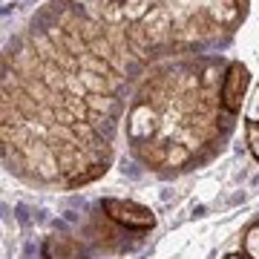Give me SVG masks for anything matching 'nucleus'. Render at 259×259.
<instances>
[{"label":"nucleus","instance_id":"f257e3e1","mask_svg":"<svg viewBox=\"0 0 259 259\" xmlns=\"http://www.w3.org/2000/svg\"><path fill=\"white\" fill-rule=\"evenodd\" d=\"M248 83H250V75H248V66L242 61H233L228 64L225 69V78H222V95H219V104H222L228 112H236L242 107V98L248 93Z\"/></svg>","mask_w":259,"mask_h":259},{"label":"nucleus","instance_id":"f03ea898","mask_svg":"<svg viewBox=\"0 0 259 259\" xmlns=\"http://www.w3.org/2000/svg\"><path fill=\"white\" fill-rule=\"evenodd\" d=\"M104 210L110 213L115 222L121 225H130V228H153V213L147 207H139L133 202H118V199H107L104 202Z\"/></svg>","mask_w":259,"mask_h":259},{"label":"nucleus","instance_id":"7ed1b4c3","mask_svg":"<svg viewBox=\"0 0 259 259\" xmlns=\"http://www.w3.org/2000/svg\"><path fill=\"white\" fill-rule=\"evenodd\" d=\"M245 6H248V0H213L207 6V15L219 29H231L233 23H239V18H245V12H248Z\"/></svg>","mask_w":259,"mask_h":259},{"label":"nucleus","instance_id":"20e7f679","mask_svg":"<svg viewBox=\"0 0 259 259\" xmlns=\"http://www.w3.org/2000/svg\"><path fill=\"white\" fill-rule=\"evenodd\" d=\"M130 136L133 139H141V136H150V133H156L158 127V110H153L150 104H136L133 112H130Z\"/></svg>","mask_w":259,"mask_h":259},{"label":"nucleus","instance_id":"39448f33","mask_svg":"<svg viewBox=\"0 0 259 259\" xmlns=\"http://www.w3.org/2000/svg\"><path fill=\"white\" fill-rule=\"evenodd\" d=\"M187 158V147H182V144H173V147H167V158H164V164H182Z\"/></svg>","mask_w":259,"mask_h":259},{"label":"nucleus","instance_id":"423d86ee","mask_svg":"<svg viewBox=\"0 0 259 259\" xmlns=\"http://www.w3.org/2000/svg\"><path fill=\"white\" fill-rule=\"evenodd\" d=\"M248 141H250L253 156L259 158V121H248Z\"/></svg>","mask_w":259,"mask_h":259},{"label":"nucleus","instance_id":"0eeeda50","mask_svg":"<svg viewBox=\"0 0 259 259\" xmlns=\"http://www.w3.org/2000/svg\"><path fill=\"white\" fill-rule=\"evenodd\" d=\"M248 253L253 259H259V225L250 231V236H248Z\"/></svg>","mask_w":259,"mask_h":259},{"label":"nucleus","instance_id":"6e6552de","mask_svg":"<svg viewBox=\"0 0 259 259\" xmlns=\"http://www.w3.org/2000/svg\"><path fill=\"white\" fill-rule=\"evenodd\" d=\"M112 3H118V6H124V9H127V3H133V0H112Z\"/></svg>","mask_w":259,"mask_h":259},{"label":"nucleus","instance_id":"1a4fd4ad","mask_svg":"<svg viewBox=\"0 0 259 259\" xmlns=\"http://www.w3.org/2000/svg\"><path fill=\"white\" fill-rule=\"evenodd\" d=\"M231 259H239V256H231Z\"/></svg>","mask_w":259,"mask_h":259}]
</instances>
